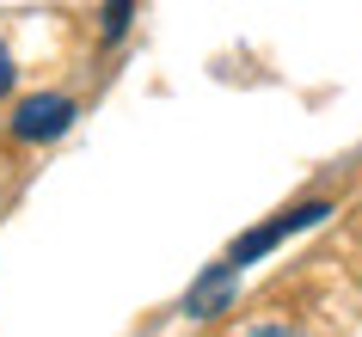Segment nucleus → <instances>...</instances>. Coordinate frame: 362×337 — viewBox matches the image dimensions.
<instances>
[{
	"label": "nucleus",
	"mask_w": 362,
	"mask_h": 337,
	"mask_svg": "<svg viewBox=\"0 0 362 337\" xmlns=\"http://www.w3.org/2000/svg\"><path fill=\"white\" fill-rule=\"evenodd\" d=\"M233 337H307L301 325H283V319H258V325H240Z\"/></svg>",
	"instance_id": "5"
},
{
	"label": "nucleus",
	"mask_w": 362,
	"mask_h": 337,
	"mask_svg": "<svg viewBox=\"0 0 362 337\" xmlns=\"http://www.w3.org/2000/svg\"><path fill=\"white\" fill-rule=\"evenodd\" d=\"M13 86V61H6V49H0V93Z\"/></svg>",
	"instance_id": "6"
},
{
	"label": "nucleus",
	"mask_w": 362,
	"mask_h": 337,
	"mask_svg": "<svg viewBox=\"0 0 362 337\" xmlns=\"http://www.w3.org/2000/svg\"><path fill=\"white\" fill-rule=\"evenodd\" d=\"M325 215H332V203H301V208H283L276 221H264V227H252L246 240H233V252H228V264L233 270H246V264H258L264 252H276V245L288 240V233H301V227H320Z\"/></svg>",
	"instance_id": "1"
},
{
	"label": "nucleus",
	"mask_w": 362,
	"mask_h": 337,
	"mask_svg": "<svg viewBox=\"0 0 362 337\" xmlns=\"http://www.w3.org/2000/svg\"><path fill=\"white\" fill-rule=\"evenodd\" d=\"M68 123H74V98H62V93H37L13 111L19 141H56V135H68Z\"/></svg>",
	"instance_id": "2"
},
{
	"label": "nucleus",
	"mask_w": 362,
	"mask_h": 337,
	"mask_svg": "<svg viewBox=\"0 0 362 337\" xmlns=\"http://www.w3.org/2000/svg\"><path fill=\"white\" fill-rule=\"evenodd\" d=\"M129 13H135V0H105V13H98L105 19V43H117L129 31Z\"/></svg>",
	"instance_id": "4"
},
{
	"label": "nucleus",
	"mask_w": 362,
	"mask_h": 337,
	"mask_svg": "<svg viewBox=\"0 0 362 337\" xmlns=\"http://www.w3.org/2000/svg\"><path fill=\"white\" fill-rule=\"evenodd\" d=\"M233 295H240V270L221 258V264H209V270L191 282L185 313H191V319H215V313H228V307H233Z\"/></svg>",
	"instance_id": "3"
}]
</instances>
